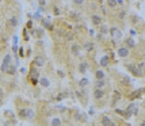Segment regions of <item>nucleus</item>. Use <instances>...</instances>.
<instances>
[{
	"mask_svg": "<svg viewBox=\"0 0 145 126\" xmlns=\"http://www.w3.org/2000/svg\"><path fill=\"white\" fill-rule=\"evenodd\" d=\"M110 35L113 37L114 39H121L122 38V31L117 27H111L110 29Z\"/></svg>",
	"mask_w": 145,
	"mask_h": 126,
	"instance_id": "f257e3e1",
	"label": "nucleus"
},
{
	"mask_svg": "<svg viewBox=\"0 0 145 126\" xmlns=\"http://www.w3.org/2000/svg\"><path fill=\"white\" fill-rule=\"evenodd\" d=\"M10 64H11V56L7 54L3 60V64H2V72H7V69L10 67Z\"/></svg>",
	"mask_w": 145,
	"mask_h": 126,
	"instance_id": "f03ea898",
	"label": "nucleus"
},
{
	"mask_svg": "<svg viewBox=\"0 0 145 126\" xmlns=\"http://www.w3.org/2000/svg\"><path fill=\"white\" fill-rule=\"evenodd\" d=\"M118 56H119V57H127V56H129V48H127V46H121V48L118 49Z\"/></svg>",
	"mask_w": 145,
	"mask_h": 126,
	"instance_id": "7ed1b4c3",
	"label": "nucleus"
},
{
	"mask_svg": "<svg viewBox=\"0 0 145 126\" xmlns=\"http://www.w3.org/2000/svg\"><path fill=\"white\" fill-rule=\"evenodd\" d=\"M46 62L45 57H42V56H37V57L34 58V65L35 67H43Z\"/></svg>",
	"mask_w": 145,
	"mask_h": 126,
	"instance_id": "20e7f679",
	"label": "nucleus"
},
{
	"mask_svg": "<svg viewBox=\"0 0 145 126\" xmlns=\"http://www.w3.org/2000/svg\"><path fill=\"white\" fill-rule=\"evenodd\" d=\"M100 125H103V126H113L114 122L110 119V117H106V115H104V117L102 118V121H100Z\"/></svg>",
	"mask_w": 145,
	"mask_h": 126,
	"instance_id": "39448f33",
	"label": "nucleus"
},
{
	"mask_svg": "<svg viewBox=\"0 0 145 126\" xmlns=\"http://www.w3.org/2000/svg\"><path fill=\"white\" fill-rule=\"evenodd\" d=\"M129 69H130V71L133 72V73L136 75V76H141V75H142V71L138 68V65H137V67H136V65H130Z\"/></svg>",
	"mask_w": 145,
	"mask_h": 126,
	"instance_id": "423d86ee",
	"label": "nucleus"
},
{
	"mask_svg": "<svg viewBox=\"0 0 145 126\" xmlns=\"http://www.w3.org/2000/svg\"><path fill=\"white\" fill-rule=\"evenodd\" d=\"M103 96H104L103 89H102V88H96L95 92H94V98H95V99H102Z\"/></svg>",
	"mask_w": 145,
	"mask_h": 126,
	"instance_id": "0eeeda50",
	"label": "nucleus"
},
{
	"mask_svg": "<svg viewBox=\"0 0 145 126\" xmlns=\"http://www.w3.org/2000/svg\"><path fill=\"white\" fill-rule=\"evenodd\" d=\"M91 19H92V23L95 26H99L100 23H102V19H100L99 15H92V16H91Z\"/></svg>",
	"mask_w": 145,
	"mask_h": 126,
	"instance_id": "6e6552de",
	"label": "nucleus"
},
{
	"mask_svg": "<svg viewBox=\"0 0 145 126\" xmlns=\"http://www.w3.org/2000/svg\"><path fill=\"white\" fill-rule=\"evenodd\" d=\"M87 69H88V64H87V62H82V64L79 65V71L82 72V73H86Z\"/></svg>",
	"mask_w": 145,
	"mask_h": 126,
	"instance_id": "1a4fd4ad",
	"label": "nucleus"
},
{
	"mask_svg": "<svg viewBox=\"0 0 145 126\" xmlns=\"http://www.w3.org/2000/svg\"><path fill=\"white\" fill-rule=\"evenodd\" d=\"M8 25L12 26V27H16V26H18V19H16L15 16H12V18L8 21Z\"/></svg>",
	"mask_w": 145,
	"mask_h": 126,
	"instance_id": "9d476101",
	"label": "nucleus"
},
{
	"mask_svg": "<svg viewBox=\"0 0 145 126\" xmlns=\"http://www.w3.org/2000/svg\"><path fill=\"white\" fill-rule=\"evenodd\" d=\"M104 85H106L104 80H103V79H99V80L96 81V84H95V88H103Z\"/></svg>",
	"mask_w": 145,
	"mask_h": 126,
	"instance_id": "9b49d317",
	"label": "nucleus"
},
{
	"mask_svg": "<svg viewBox=\"0 0 145 126\" xmlns=\"http://www.w3.org/2000/svg\"><path fill=\"white\" fill-rule=\"evenodd\" d=\"M84 49H86L87 52H91V50H94V44H92V42H87V44L84 45Z\"/></svg>",
	"mask_w": 145,
	"mask_h": 126,
	"instance_id": "f8f14e48",
	"label": "nucleus"
},
{
	"mask_svg": "<svg viewBox=\"0 0 145 126\" xmlns=\"http://www.w3.org/2000/svg\"><path fill=\"white\" fill-rule=\"evenodd\" d=\"M72 53H73L75 56L79 54V53H80V46H79V45H73V46H72Z\"/></svg>",
	"mask_w": 145,
	"mask_h": 126,
	"instance_id": "ddd939ff",
	"label": "nucleus"
},
{
	"mask_svg": "<svg viewBox=\"0 0 145 126\" xmlns=\"http://www.w3.org/2000/svg\"><path fill=\"white\" fill-rule=\"evenodd\" d=\"M39 83H41L42 87H49V80L46 77H42L41 80H39Z\"/></svg>",
	"mask_w": 145,
	"mask_h": 126,
	"instance_id": "4468645a",
	"label": "nucleus"
},
{
	"mask_svg": "<svg viewBox=\"0 0 145 126\" xmlns=\"http://www.w3.org/2000/svg\"><path fill=\"white\" fill-rule=\"evenodd\" d=\"M95 77L99 80V79H104V73H103V71H96L95 72Z\"/></svg>",
	"mask_w": 145,
	"mask_h": 126,
	"instance_id": "2eb2a0df",
	"label": "nucleus"
},
{
	"mask_svg": "<svg viewBox=\"0 0 145 126\" xmlns=\"http://www.w3.org/2000/svg\"><path fill=\"white\" fill-rule=\"evenodd\" d=\"M134 39H131V38H129V39H126V46L127 48H134Z\"/></svg>",
	"mask_w": 145,
	"mask_h": 126,
	"instance_id": "dca6fc26",
	"label": "nucleus"
},
{
	"mask_svg": "<svg viewBox=\"0 0 145 126\" xmlns=\"http://www.w3.org/2000/svg\"><path fill=\"white\" fill-rule=\"evenodd\" d=\"M107 64H109V57H107V56H104V57L102 58V61H100V65H102V67H106Z\"/></svg>",
	"mask_w": 145,
	"mask_h": 126,
	"instance_id": "f3484780",
	"label": "nucleus"
},
{
	"mask_svg": "<svg viewBox=\"0 0 145 126\" xmlns=\"http://www.w3.org/2000/svg\"><path fill=\"white\" fill-rule=\"evenodd\" d=\"M19 117H21V118H27V110H26V108L21 110V111H19Z\"/></svg>",
	"mask_w": 145,
	"mask_h": 126,
	"instance_id": "a211bd4d",
	"label": "nucleus"
},
{
	"mask_svg": "<svg viewBox=\"0 0 145 126\" xmlns=\"http://www.w3.org/2000/svg\"><path fill=\"white\" fill-rule=\"evenodd\" d=\"M15 72H16L15 67H14V65H10V67H8V69H7V73H10V75H14Z\"/></svg>",
	"mask_w": 145,
	"mask_h": 126,
	"instance_id": "6ab92c4d",
	"label": "nucleus"
},
{
	"mask_svg": "<svg viewBox=\"0 0 145 126\" xmlns=\"http://www.w3.org/2000/svg\"><path fill=\"white\" fill-rule=\"evenodd\" d=\"M80 85H82V87H86L87 84H88V79H82V80H80V83H79Z\"/></svg>",
	"mask_w": 145,
	"mask_h": 126,
	"instance_id": "aec40b11",
	"label": "nucleus"
},
{
	"mask_svg": "<svg viewBox=\"0 0 145 126\" xmlns=\"http://www.w3.org/2000/svg\"><path fill=\"white\" fill-rule=\"evenodd\" d=\"M31 77H38V71L35 68H33V71H31Z\"/></svg>",
	"mask_w": 145,
	"mask_h": 126,
	"instance_id": "412c9836",
	"label": "nucleus"
},
{
	"mask_svg": "<svg viewBox=\"0 0 145 126\" xmlns=\"http://www.w3.org/2000/svg\"><path fill=\"white\" fill-rule=\"evenodd\" d=\"M117 0H109V6H110V7H115V6H117Z\"/></svg>",
	"mask_w": 145,
	"mask_h": 126,
	"instance_id": "4be33fe9",
	"label": "nucleus"
},
{
	"mask_svg": "<svg viewBox=\"0 0 145 126\" xmlns=\"http://www.w3.org/2000/svg\"><path fill=\"white\" fill-rule=\"evenodd\" d=\"M52 125H61V121H60L58 118H54V119L52 121Z\"/></svg>",
	"mask_w": 145,
	"mask_h": 126,
	"instance_id": "5701e85b",
	"label": "nucleus"
},
{
	"mask_svg": "<svg viewBox=\"0 0 145 126\" xmlns=\"http://www.w3.org/2000/svg\"><path fill=\"white\" fill-rule=\"evenodd\" d=\"M42 25H43V26H46V27H48V29H53V27H52V25H50L49 22H46L45 19H43V21H42Z\"/></svg>",
	"mask_w": 145,
	"mask_h": 126,
	"instance_id": "b1692460",
	"label": "nucleus"
},
{
	"mask_svg": "<svg viewBox=\"0 0 145 126\" xmlns=\"http://www.w3.org/2000/svg\"><path fill=\"white\" fill-rule=\"evenodd\" d=\"M73 3H75V4H77V6H82L83 3H84V0H73Z\"/></svg>",
	"mask_w": 145,
	"mask_h": 126,
	"instance_id": "393cba45",
	"label": "nucleus"
},
{
	"mask_svg": "<svg viewBox=\"0 0 145 126\" xmlns=\"http://www.w3.org/2000/svg\"><path fill=\"white\" fill-rule=\"evenodd\" d=\"M38 3H39L41 7H45V6H46V0H38Z\"/></svg>",
	"mask_w": 145,
	"mask_h": 126,
	"instance_id": "a878e982",
	"label": "nucleus"
},
{
	"mask_svg": "<svg viewBox=\"0 0 145 126\" xmlns=\"http://www.w3.org/2000/svg\"><path fill=\"white\" fill-rule=\"evenodd\" d=\"M33 114H34V111H33V110H27V118H31Z\"/></svg>",
	"mask_w": 145,
	"mask_h": 126,
	"instance_id": "bb28decb",
	"label": "nucleus"
},
{
	"mask_svg": "<svg viewBox=\"0 0 145 126\" xmlns=\"http://www.w3.org/2000/svg\"><path fill=\"white\" fill-rule=\"evenodd\" d=\"M31 83H33V84H37V83H38V80H37V77H31Z\"/></svg>",
	"mask_w": 145,
	"mask_h": 126,
	"instance_id": "cd10ccee",
	"label": "nucleus"
},
{
	"mask_svg": "<svg viewBox=\"0 0 145 126\" xmlns=\"http://www.w3.org/2000/svg\"><path fill=\"white\" fill-rule=\"evenodd\" d=\"M119 18H125V11H121L119 12Z\"/></svg>",
	"mask_w": 145,
	"mask_h": 126,
	"instance_id": "c85d7f7f",
	"label": "nucleus"
},
{
	"mask_svg": "<svg viewBox=\"0 0 145 126\" xmlns=\"http://www.w3.org/2000/svg\"><path fill=\"white\" fill-rule=\"evenodd\" d=\"M102 33H107V29H106V26H103V27H102Z\"/></svg>",
	"mask_w": 145,
	"mask_h": 126,
	"instance_id": "c756f323",
	"label": "nucleus"
},
{
	"mask_svg": "<svg viewBox=\"0 0 145 126\" xmlns=\"http://www.w3.org/2000/svg\"><path fill=\"white\" fill-rule=\"evenodd\" d=\"M21 72H22V73H26L27 71H26V68H22V69H21Z\"/></svg>",
	"mask_w": 145,
	"mask_h": 126,
	"instance_id": "7c9ffc66",
	"label": "nucleus"
},
{
	"mask_svg": "<svg viewBox=\"0 0 145 126\" xmlns=\"http://www.w3.org/2000/svg\"><path fill=\"white\" fill-rule=\"evenodd\" d=\"M117 2L119 3V4H122V3H123V0H117Z\"/></svg>",
	"mask_w": 145,
	"mask_h": 126,
	"instance_id": "2f4dec72",
	"label": "nucleus"
}]
</instances>
